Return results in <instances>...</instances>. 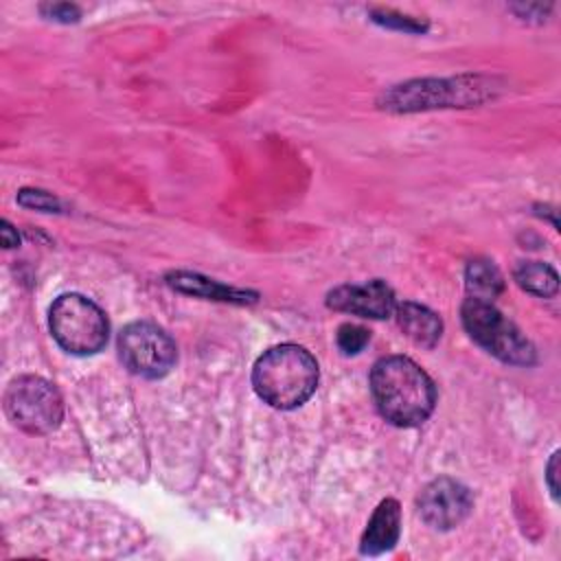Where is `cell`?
Wrapping results in <instances>:
<instances>
[{
	"instance_id": "cell-1",
	"label": "cell",
	"mask_w": 561,
	"mask_h": 561,
	"mask_svg": "<svg viewBox=\"0 0 561 561\" xmlns=\"http://www.w3.org/2000/svg\"><path fill=\"white\" fill-rule=\"evenodd\" d=\"M370 390L381 416L401 427L423 423L436 403L430 375L403 355L383 357L373 366Z\"/></svg>"
},
{
	"instance_id": "cell-2",
	"label": "cell",
	"mask_w": 561,
	"mask_h": 561,
	"mask_svg": "<svg viewBox=\"0 0 561 561\" xmlns=\"http://www.w3.org/2000/svg\"><path fill=\"white\" fill-rule=\"evenodd\" d=\"M252 386L272 408L291 410L313 394L318 386V364L307 348L278 344L256 359Z\"/></svg>"
},
{
	"instance_id": "cell-3",
	"label": "cell",
	"mask_w": 561,
	"mask_h": 561,
	"mask_svg": "<svg viewBox=\"0 0 561 561\" xmlns=\"http://www.w3.org/2000/svg\"><path fill=\"white\" fill-rule=\"evenodd\" d=\"M50 333L61 348L75 355H92L107 342V318L85 296L64 294L50 307Z\"/></svg>"
},
{
	"instance_id": "cell-4",
	"label": "cell",
	"mask_w": 561,
	"mask_h": 561,
	"mask_svg": "<svg viewBox=\"0 0 561 561\" xmlns=\"http://www.w3.org/2000/svg\"><path fill=\"white\" fill-rule=\"evenodd\" d=\"M460 313L471 340H476L497 359L517 366H528L535 362L533 344L493 307L491 300L467 298Z\"/></svg>"
},
{
	"instance_id": "cell-5",
	"label": "cell",
	"mask_w": 561,
	"mask_h": 561,
	"mask_svg": "<svg viewBox=\"0 0 561 561\" xmlns=\"http://www.w3.org/2000/svg\"><path fill=\"white\" fill-rule=\"evenodd\" d=\"M4 412L15 427L28 434H48L61 423L64 405L50 381L37 375H22L7 386Z\"/></svg>"
},
{
	"instance_id": "cell-6",
	"label": "cell",
	"mask_w": 561,
	"mask_h": 561,
	"mask_svg": "<svg viewBox=\"0 0 561 561\" xmlns=\"http://www.w3.org/2000/svg\"><path fill=\"white\" fill-rule=\"evenodd\" d=\"M489 96V81L482 77H460L449 81L423 79L392 88L383 94L381 107L394 112H414L430 107L469 105Z\"/></svg>"
},
{
	"instance_id": "cell-7",
	"label": "cell",
	"mask_w": 561,
	"mask_h": 561,
	"mask_svg": "<svg viewBox=\"0 0 561 561\" xmlns=\"http://www.w3.org/2000/svg\"><path fill=\"white\" fill-rule=\"evenodd\" d=\"M123 364L138 377L158 379L175 364L173 340L153 322H131L118 335Z\"/></svg>"
},
{
	"instance_id": "cell-8",
	"label": "cell",
	"mask_w": 561,
	"mask_h": 561,
	"mask_svg": "<svg viewBox=\"0 0 561 561\" xmlns=\"http://www.w3.org/2000/svg\"><path fill=\"white\" fill-rule=\"evenodd\" d=\"M473 497L469 489L451 478H436L430 482L419 495L421 517L432 528H454L458 526L471 511Z\"/></svg>"
},
{
	"instance_id": "cell-9",
	"label": "cell",
	"mask_w": 561,
	"mask_h": 561,
	"mask_svg": "<svg viewBox=\"0 0 561 561\" xmlns=\"http://www.w3.org/2000/svg\"><path fill=\"white\" fill-rule=\"evenodd\" d=\"M327 305L335 311L362 318H388L394 313L397 300L383 280H368L362 285H340L327 296Z\"/></svg>"
},
{
	"instance_id": "cell-10",
	"label": "cell",
	"mask_w": 561,
	"mask_h": 561,
	"mask_svg": "<svg viewBox=\"0 0 561 561\" xmlns=\"http://www.w3.org/2000/svg\"><path fill=\"white\" fill-rule=\"evenodd\" d=\"M399 530H401V508H399L397 500L388 497L375 508V513L362 535L359 550L370 557L388 552L390 548H394V543L399 539Z\"/></svg>"
},
{
	"instance_id": "cell-11",
	"label": "cell",
	"mask_w": 561,
	"mask_h": 561,
	"mask_svg": "<svg viewBox=\"0 0 561 561\" xmlns=\"http://www.w3.org/2000/svg\"><path fill=\"white\" fill-rule=\"evenodd\" d=\"M394 316H397V324L401 327V331L414 344L432 348L440 340L443 322L427 307L416 305V302H403V305L394 307Z\"/></svg>"
},
{
	"instance_id": "cell-12",
	"label": "cell",
	"mask_w": 561,
	"mask_h": 561,
	"mask_svg": "<svg viewBox=\"0 0 561 561\" xmlns=\"http://www.w3.org/2000/svg\"><path fill=\"white\" fill-rule=\"evenodd\" d=\"M169 285L182 294H191V296H202L208 300H221V302H237V305H245V302H254L256 294L250 291H241L234 287H226L213 278H204L199 274H188V272H175L171 276H167Z\"/></svg>"
},
{
	"instance_id": "cell-13",
	"label": "cell",
	"mask_w": 561,
	"mask_h": 561,
	"mask_svg": "<svg viewBox=\"0 0 561 561\" xmlns=\"http://www.w3.org/2000/svg\"><path fill=\"white\" fill-rule=\"evenodd\" d=\"M467 289L471 298L480 300H493L502 289H504V278L500 270L486 261V259H476L467 265Z\"/></svg>"
},
{
	"instance_id": "cell-14",
	"label": "cell",
	"mask_w": 561,
	"mask_h": 561,
	"mask_svg": "<svg viewBox=\"0 0 561 561\" xmlns=\"http://www.w3.org/2000/svg\"><path fill=\"white\" fill-rule=\"evenodd\" d=\"M515 280L522 289L535 294V296H541V298H548V296H554L557 289H559V276L557 272L541 263V261H526V263H519L515 267Z\"/></svg>"
},
{
	"instance_id": "cell-15",
	"label": "cell",
	"mask_w": 561,
	"mask_h": 561,
	"mask_svg": "<svg viewBox=\"0 0 561 561\" xmlns=\"http://www.w3.org/2000/svg\"><path fill=\"white\" fill-rule=\"evenodd\" d=\"M368 337H370L368 329H364V327H359V324L346 322V324H342V327L337 329V346H340L342 353H346V355L359 353V351L366 346Z\"/></svg>"
},
{
	"instance_id": "cell-16",
	"label": "cell",
	"mask_w": 561,
	"mask_h": 561,
	"mask_svg": "<svg viewBox=\"0 0 561 561\" xmlns=\"http://www.w3.org/2000/svg\"><path fill=\"white\" fill-rule=\"evenodd\" d=\"M373 20L377 24H383L388 28H397V31H410V33H419V31H425L427 24L425 22H419L410 15H401V13H394V11H373Z\"/></svg>"
},
{
	"instance_id": "cell-17",
	"label": "cell",
	"mask_w": 561,
	"mask_h": 561,
	"mask_svg": "<svg viewBox=\"0 0 561 561\" xmlns=\"http://www.w3.org/2000/svg\"><path fill=\"white\" fill-rule=\"evenodd\" d=\"M18 202L22 206L28 208H37V210H59V202L57 197H53L46 191H37V188H24L18 193Z\"/></svg>"
},
{
	"instance_id": "cell-18",
	"label": "cell",
	"mask_w": 561,
	"mask_h": 561,
	"mask_svg": "<svg viewBox=\"0 0 561 561\" xmlns=\"http://www.w3.org/2000/svg\"><path fill=\"white\" fill-rule=\"evenodd\" d=\"M44 11H48V15L59 22H75L79 18V9L75 4H48Z\"/></svg>"
},
{
	"instance_id": "cell-19",
	"label": "cell",
	"mask_w": 561,
	"mask_h": 561,
	"mask_svg": "<svg viewBox=\"0 0 561 561\" xmlns=\"http://www.w3.org/2000/svg\"><path fill=\"white\" fill-rule=\"evenodd\" d=\"M557 465H559V451L552 454L550 462H548V469H546V480H548V486H550V493L552 497L557 500L559 497V486H557Z\"/></svg>"
},
{
	"instance_id": "cell-20",
	"label": "cell",
	"mask_w": 561,
	"mask_h": 561,
	"mask_svg": "<svg viewBox=\"0 0 561 561\" xmlns=\"http://www.w3.org/2000/svg\"><path fill=\"white\" fill-rule=\"evenodd\" d=\"M18 232H13V228H11V224L9 221H2V245L4 248H13V245H18Z\"/></svg>"
}]
</instances>
